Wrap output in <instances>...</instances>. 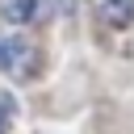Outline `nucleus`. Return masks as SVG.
<instances>
[{
    "instance_id": "f03ea898",
    "label": "nucleus",
    "mask_w": 134,
    "mask_h": 134,
    "mask_svg": "<svg viewBox=\"0 0 134 134\" xmlns=\"http://www.w3.org/2000/svg\"><path fill=\"white\" fill-rule=\"evenodd\" d=\"M0 17L13 25H29L42 17V0H0Z\"/></svg>"
},
{
    "instance_id": "7ed1b4c3",
    "label": "nucleus",
    "mask_w": 134,
    "mask_h": 134,
    "mask_svg": "<svg viewBox=\"0 0 134 134\" xmlns=\"http://www.w3.org/2000/svg\"><path fill=\"white\" fill-rule=\"evenodd\" d=\"M100 13H105L117 29H126L130 17H134V0H100Z\"/></svg>"
},
{
    "instance_id": "39448f33",
    "label": "nucleus",
    "mask_w": 134,
    "mask_h": 134,
    "mask_svg": "<svg viewBox=\"0 0 134 134\" xmlns=\"http://www.w3.org/2000/svg\"><path fill=\"white\" fill-rule=\"evenodd\" d=\"M59 4H63V8H71V0H59Z\"/></svg>"
},
{
    "instance_id": "20e7f679",
    "label": "nucleus",
    "mask_w": 134,
    "mask_h": 134,
    "mask_svg": "<svg viewBox=\"0 0 134 134\" xmlns=\"http://www.w3.org/2000/svg\"><path fill=\"white\" fill-rule=\"evenodd\" d=\"M13 121H17V100L0 92V134H8V130H13Z\"/></svg>"
},
{
    "instance_id": "f257e3e1",
    "label": "nucleus",
    "mask_w": 134,
    "mask_h": 134,
    "mask_svg": "<svg viewBox=\"0 0 134 134\" xmlns=\"http://www.w3.org/2000/svg\"><path fill=\"white\" fill-rule=\"evenodd\" d=\"M34 63H38V50L29 42H21V38H4L0 42V67L8 75H17V80L34 75Z\"/></svg>"
}]
</instances>
